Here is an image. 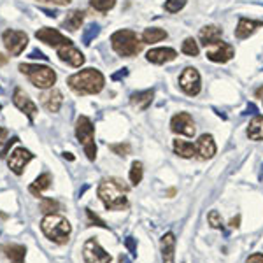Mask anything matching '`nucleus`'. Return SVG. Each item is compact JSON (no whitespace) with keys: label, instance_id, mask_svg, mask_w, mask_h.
<instances>
[{"label":"nucleus","instance_id":"15","mask_svg":"<svg viewBox=\"0 0 263 263\" xmlns=\"http://www.w3.org/2000/svg\"><path fill=\"white\" fill-rule=\"evenodd\" d=\"M58 58H60L62 62L69 63L70 67H81L84 63V54L76 48L72 42L58 48Z\"/></svg>","mask_w":263,"mask_h":263},{"label":"nucleus","instance_id":"2","mask_svg":"<svg viewBox=\"0 0 263 263\" xmlns=\"http://www.w3.org/2000/svg\"><path fill=\"white\" fill-rule=\"evenodd\" d=\"M69 88L78 95H97L102 91L105 84V78L100 70L97 69H84L69 78Z\"/></svg>","mask_w":263,"mask_h":263},{"label":"nucleus","instance_id":"14","mask_svg":"<svg viewBox=\"0 0 263 263\" xmlns=\"http://www.w3.org/2000/svg\"><path fill=\"white\" fill-rule=\"evenodd\" d=\"M12 102H14L16 107H18L20 111L28 118V120H30V121L35 120L37 105L33 104V100L23 90H21V88H16V90H14V95H12Z\"/></svg>","mask_w":263,"mask_h":263},{"label":"nucleus","instance_id":"26","mask_svg":"<svg viewBox=\"0 0 263 263\" xmlns=\"http://www.w3.org/2000/svg\"><path fill=\"white\" fill-rule=\"evenodd\" d=\"M83 21H84V11L74 9V11H70L69 14L65 16V20H63V27H65L67 30H70V32H76V30H79V28H81Z\"/></svg>","mask_w":263,"mask_h":263},{"label":"nucleus","instance_id":"43","mask_svg":"<svg viewBox=\"0 0 263 263\" xmlns=\"http://www.w3.org/2000/svg\"><path fill=\"white\" fill-rule=\"evenodd\" d=\"M246 263H263V254L261 253H254L246 260Z\"/></svg>","mask_w":263,"mask_h":263},{"label":"nucleus","instance_id":"25","mask_svg":"<svg viewBox=\"0 0 263 263\" xmlns=\"http://www.w3.org/2000/svg\"><path fill=\"white\" fill-rule=\"evenodd\" d=\"M172 147H174V153H176L177 156H181V158L190 160V158H193V156H197V147H195V144L192 142L176 139V141L172 142Z\"/></svg>","mask_w":263,"mask_h":263},{"label":"nucleus","instance_id":"5","mask_svg":"<svg viewBox=\"0 0 263 263\" xmlns=\"http://www.w3.org/2000/svg\"><path fill=\"white\" fill-rule=\"evenodd\" d=\"M18 70L27 76L28 81L39 90H49L57 83V72L48 65H35V63H20Z\"/></svg>","mask_w":263,"mask_h":263},{"label":"nucleus","instance_id":"17","mask_svg":"<svg viewBox=\"0 0 263 263\" xmlns=\"http://www.w3.org/2000/svg\"><path fill=\"white\" fill-rule=\"evenodd\" d=\"M41 104L48 112H58L62 107V104H63L62 91L57 90V88H49L48 91L41 95Z\"/></svg>","mask_w":263,"mask_h":263},{"label":"nucleus","instance_id":"1","mask_svg":"<svg viewBox=\"0 0 263 263\" xmlns=\"http://www.w3.org/2000/svg\"><path fill=\"white\" fill-rule=\"evenodd\" d=\"M128 190L130 186L125 184V181L118 177H109V179L100 181L97 193L107 211H123L128 207V198H126Z\"/></svg>","mask_w":263,"mask_h":263},{"label":"nucleus","instance_id":"38","mask_svg":"<svg viewBox=\"0 0 263 263\" xmlns=\"http://www.w3.org/2000/svg\"><path fill=\"white\" fill-rule=\"evenodd\" d=\"M18 141H20L18 137H12V139H9L6 146L2 147V151H0V158H7V155H9V149H11V147L14 146V144L18 142Z\"/></svg>","mask_w":263,"mask_h":263},{"label":"nucleus","instance_id":"22","mask_svg":"<svg viewBox=\"0 0 263 263\" xmlns=\"http://www.w3.org/2000/svg\"><path fill=\"white\" fill-rule=\"evenodd\" d=\"M223 37V28H219L218 25H205L202 28L200 33H198V39H200L202 46H211L214 44L216 41H219Z\"/></svg>","mask_w":263,"mask_h":263},{"label":"nucleus","instance_id":"33","mask_svg":"<svg viewBox=\"0 0 263 263\" xmlns=\"http://www.w3.org/2000/svg\"><path fill=\"white\" fill-rule=\"evenodd\" d=\"M186 2L188 0H165L163 9L167 12H179L181 9H184Z\"/></svg>","mask_w":263,"mask_h":263},{"label":"nucleus","instance_id":"32","mask_svg":"<svg viewBox=\"0 0 263 263\" xmlns=\"http://www.w3.org/2000/svg\"><path fill=\"white\" fill-rule=\"evenodd\" d=\"M91 7L99 12H107L116 6V0H90Z\"/></svg>","mask_w":263,"mask_h":263},{"label":"nucleus","instance_id":"27","mask_svg":"<svg viewBox=\"0 0 263 263\" xmlns=\"http://www.w3.org/2000/svg\"><path fill=\"white\" fill-rule=\"evenodd\" d=\"M168 33L163 30V28H158V27H149L142 32V42L144 44H156V42L167 39Z\"/></svg>","mask_w":263,"mask_h":263},{"label":"nucleus","instance_id":"28","mask_svg":"<svg viewBox=\"0 0 263 263\" xmlns=\"http://www.w3.org/2000/svg\"><path fill=\"white\" fill-rule=\"evenodd\" d=\"M246 134H248V137L251 139V141H256V142L263 141V116H254L253 120L249 121Z\"/></svg>","mask_w":263,"mask_h":263},{"label":"nucleus","instance_id":"11","mask_svg":"<svg viewBox=\"0 0 263 263\" xmlns=\"http://www.w3.org/2000/svg\"><path fill=\"white\" fill-rule=\"evenodd\" d=\"M33 160V153L25 149V147H16L11 151V155L7 156V165H9L11 172L16 176H21L25 172V167Z\"/></svg>","mask_w":263,"mask_h":263},{"label":"nucleus","instance_id":"12","mask_svg":"<svg viewBox=\"0 0 263 263\" xmlns=\"http://www.w3.org/2000/svg\"><path fill=\"white\" fill-rule=\"evenodd\" d=\"M171 130L174 134L184 135V137H193L197 126H195V121L190 112H177L171 120Z\"/></svg>","mask_w":263,"mask_h":263},{"label":"nucleus","instance_id":"46","mask_svg":"<svg viewBox=\"0 0 263 263\" xmlns=\"http://www.w3.org/2000/svg\"><path fill=\"white\" fill-rule=\"evenodd\" d=\"M4 54H0V63H6V58H2Z\"/></svg>","mask_w":263,"mask_h":263},{"label":"nucleus","instance_id":"34","mask_svg":"<svg viewBox=\"0 0 263 263\" xmlns=\"http://www.w3.org/2000/svg\"><path fill=\"white\" fill-rule=\"evenodd\" d=\"M99 32H100L99 25H90V27H88L86 30H84V33H83V42L86 46H90L91 41L95 39L97 35H99Z\"/></svg>","mask_w":263,"mask_h":263},{"label":"nucleus","instance_id":"36","mask_svg":"<svg viewBox=\"0 0 263 263\" xmlns=\"http://www.w3.org/2000/svg\"><path fill=\"white\" fill-rule=\"evenodd\" d=\"M111 151L118 156H128L132 153V146L128 142H121V144H111Z\"/></svg>","mask_w":263,"mask_h":263},{"label":"nucleus","instance_id":"16","mask_svg":"<svg viewBox=\"0 0 263 263\" xmlns=\"http://www.w3.org/2000/svg\"><path fill=\"white\" fill-rule=\"evenodd\" d=\"M177 58V51L172 48H153L146 53V60L155 65H163V63L174 62Z\"/></svg>","mask_w":263,"mask_h":263},{"label":"nucleus","instance_id":"35","mask_svg":"<svg viewBox=\"0 0 263 263\" xmlns=\"http://www.w3.org/2000/svg\"><path fill=\"white\" fill-rule=\"evenodd\" d=\"M207 223H209L213 228H216V230H221V228H223L221 214H219L218 211H211V213L207 214Z\"/></svg>","mask_w":263,"mask_h":263},{"label":"nucleus","instance_id":"23","mask_svg":"<svg viewBox=\"0 0 263 263\" xmlns=\"http://www.w3.org/2000/svg\"><path fill=\"white\" fill-rule=\"evenodd\" d=\"M153 99H155V90L135 91L130 95V104L134 105V107L141 109V111H146V109L153 104Z\"/></svg>","mask_w":263,"mask_h":263},{"label":"nucleus","instance_id":"8","mask_svg":"<svg viewBox=\"0 0 263 263\" xmlns=\"http://www.w3.org/2000/svg\"><path fill=\"white\" fill-rule=\"evenodd\" d=\"M179 88L186 95L197 97L202 90V79L200 74L195 67H186L179 76Z\"/></svg>","mask_w":263,"mask_h":263},{"label":"nucleus","instance_id":"40","mask_svg":"<svg viewBox=\"0 0 263 263\" xmlns=\"http://www.w3.org/2000/svg\"><path fill=\"white\" fill-rule=\"evenodd\" d=\"M7 137H9V132H7V128H4V126H0V151H2V147L9 141Z\"/></svg>","mask_w":263,"mask_h":263},{"label":"nucleus","instance_id":"10","mask_svg":"<svg viewBox=\"0 0 263 263\" xmlns=\"http://www.w3.org/2000/svg\"><path fill=\"white\" fill-rule=\"evenodd\" d=\"M83 258L86 263H111V254L105 251L97 239H88L83 246Z\"/></svg>","mask_w":263,"mask_h":263},{"label":"nucleus","instance_id":"9","mask_svg":"<svg viewBox=\"0 0 263 263\" xmlns=\"http://www.w3.org/2000/svg\"><path fill=\"white\" fill-rule=\"evenodd\" d=\"M205 57L214 63H227L235 57V49L232 44L224 42L223 39L216 41L214 44L207 46L205 48Z\"/></svg>","mask_w":263,"mask_h":263},{"label":"nucleus","instance_id":"24","mask_svg":"<svg viewBox=\"0 0 263 263\" xmlns=\"http://www.w3.org/2000/svg\"><path fill=\"white\" fill-rule=\"evenodd\" d=\"M51 182H53V177H51V174H41L39 177H37L35 181L32 182L30 186H28V192L32 195H35V197H41L42 193L46 192V190L51 188Z\"/></svg>","mask_w":263,"mask_h":263},{"label":"nucleus","instance_id":"45","mask_svg":"<svg viewBox=\"0 0 263 263\" xmlns=\"http://www.w3.org/2000/svg\"><path fill=\"white\" fill-rule=\"evenodd\" d=\"M63 158H67V160H74V155H72V153H63Z\"/></svg>","mask_w":263,"mask_h":263},{"label":"nucleus","instance_id":"13","mask_svg":"<svg viewBox=\"0 0 263 263\" xmlns=\"http://www.w3.org/2000/svg\"><path fill=\"white\" fill-rule=\"evenodd\" d=\"M35 39L51 46V48H57V49L63 44H69V42H72L70 39H67L62 32H58L57 28H51V27L39 28V30L35 32Z\"/></svg>","mask_w":263,"mask_h":263},{"label":"nucleus","instance_id":"6","mask_svg":"<svg viewBox=\"0 0 263 263\" xmlns=\"http://www.w3.org/2000/svg\"><path fill=\"white\" fill-rule=\"evenodd\" d=\"M76 137L81 142L84 155L90 162H95L97 158V144H95V126L88 116H79L76 121Z\"/></svg>","mask_w":263,"mask_h":263},{"label":"nucleus","instance_id":"47","mask_svg":"<svg viewBox=\"0 0 263 263\" xmlns=\"http://www.w3.org/2000/svg\"><path fill=\"white\" fill-rule=\"evenodd\" d=\"M0 111H2V104H0Z\"/></svg>","mask_w":263,"mask_h":263},{"label":"nucleus","instance_id":"29","mask_svg":"<svg viewBox=\"0 0 263 263\" xmlns=\"http://www.w3.org/2000/svg\"><path fill=\"white\" fill-rule=\"evenodd\" d=\"M39 209L44 216L46 214H57L58 211H62V205L57 200H53V198H41Z\"/></svg>","mask_w":263,"mask_h":263},{"label":"nucleus","instance_id":"39","mask_svg":"<svg viewBox=\"0 0 263 263\" xmlns=\"http://www.w3.org/2000/svg\"><path fill=\"white\" fill-rule=\"evenodd\" d=\"M125 246L128 248V251L134 254V256L137 254V242H135L134 237H126V239H125Z\"/></svg>","mask_w":263,"mask_h":263},{"label":"nucleus","instance_id":"37","mask_svg":"<svg viewBox=\"0 0 263 263\" xmlns=\"http://www.w3.org/2000/svg\"><path fill=\"white\" fill-rule=\"evenodd\" d=\"M86 211V216H88V221H90V224H97V227H102V228H107V224H105V221H102V219L97 216L95 213H93L91 209H84Z\"/></svg>","mask_w":263,"mask_h":263},{"label":"nucleus","instance_id":"31","mask_svg":"<svg viewBox=\"0 0 263 263\" xmlns=\"http://www.w3.org/2000/svg\"><path fill=\"white\" fill-rule=\"evenodd\" d=\"M142 176H144V167H142V163L135 160V162L132 163V167H130V182H132L134 186H137L139 182L142 181Z\"/></svg>","mask_w":263,"mask_h":263},{"label":"nucleus","instance_id":"7","mask_svg":"<svg viewBox=\"0 0 263 263\" xmlns=\"http://www.w3.org/2000/svg\"><path fill=\"white\" fill-rule=\"evenodd\" d=\"M2 42L11 57H20L28 44V35L21 30H6L2 33Z\"/></svg>","mask_w":263,"mask_h":263},{"label":"nucleus","instance_id":"20","mask_svg":"<svg viewBox=\"0 0 263 263\" xmlns=\"http://www.w3.org/2000/svg\"><path fill=\"white\" fill-rule=\"evenodd\" d=\"M160 248H162V261L174 263V258H176V235L172 232H167L160 239Z\"/></svg>","mask_w":263,"mask_h":263},{"label":"nucleus","instance_id":"49","mask_svg":"<svg viewBox=\"0 0 263 263\" xmlns=\"http://www.w3.org/2000/svg\"><path fill=\"white\" fill-rule=\"evenodd\" d=\"M261 177H263V172H261Z\"/></svg>","mask_w":263,"mask_h":263},{"label":"nucleus","instance_id":"18","mask_svg":"<svg viewBox=\"0 0 263 263\" xmlns=\"http://www.w3.org/2000/svg\"><path fill=\"white\" fill-rule=\"evenodd\" d=\"M195 147H197V156L200 160H211L216 155V142L213 135L209 134L200 135V139L195 144Z\"/></svg>","mask_w":263,"mask_h":263},{"label":"nucleus","instance_id":"4","mask_svg":"<svg viewBox=\"0 0 263 263\" xmlns=\"http://www.w3.org/2000/svg\"><path fill=\"white\" fill-rule=\"evenodd\" d=\"M111 46L120 57L132 58V57H137V54L141 53L144 42L139 39V35L134 30L123 28V30L114 32L111 35Z\"/></svg>","mask_w":263,"mask_h":263},{"label":"nucleus","instance_id":"19","mask_svg":"<svg viewBox=\"0 0 263 263\" xmlns=\"http://www.w3.org/2000/svg\"><path fill=\"white\" fill-rule=\"evenodd\" d=\"M0 251L11 263H25L27 258V248L23 244H2Z\"/></svg>","mask_w":263,"mask_h":263},{"label":"nucleus","instance_id":"48","mask_svg":"<svg viewBox=\"0 0 263 263\" xmlns=\"http://www.w3.org/2000/svg\"><path fill=\"white\" fill-rule=\"evenodd\" d=\"M0 93H2V88H0Z\"/></svg>","mask_w":263,"mask_h":263},{"label":"nucleus","instance_id":"3","mask_svg":"<svg viewBox=\"0 0 263 263\" xmlns=\"http://www.w3.org/2000/svg\"><path fill=\"white\" fill-rule=\"evenodd\" d=\"M41 230L54 244H67L72 233V224L69 219L60 214H46L41 221Z\"/></svg>","mask_w":263,"mask_h":263},{"label":"nucleus","instance_id":"21","mask_svg":"<svg viewBox=\"0 0 263 263\" xmlns=\"http://www.w3.org/2000/svg\"><path fill=\"white\" fill-rule=\"evenodd\" d=\"M263 25V21H256V20H248V18H240L239 23H237L235 28V37L237 39H248L249 35H253L254 32L258 30Z\"/></svg>","mask_w":263,"mask_h":263},{"label":"nucleus","instance_id":"44","mask_svg":"<svg viewBox=\"0 0 263 263\" xmlns=\"http://www.w3.org/2000/svg\"><path fill=\"white\" fill-rule=\"evenodd\" d=\"M239 223H240V216H235V218L230 219V227L232 228H239Z\"/></svg>","mask_w":263,"mask_h":263},{"label":"nucleus","instance_id":"41","mask_svg":"<svg viewBox=\"0 0 263 263\" xmlns=\"http://www.w3.org/2000/svg\"><path fill=\"white\" fill-rule=\"evenodd\" d=\"M28 58H32V60H48V57H46L42 51H39V49H33L30 54H28Z\"/></svg>","mask_w":263,"mask_h":263},{"label":"nucleus","instance_id":"30","mask_svg":"<svg viewBox=\"0 0 263 263\" xmlns=\"http://www.w3.org/2000/svg\"><path fill=\"white\" fill-rule=\"evenodd\" d=\"M181 51L184 54H188V57H197L200 53V46H198V42L193 37H188V39H184V42H182Z\"/></svg>","mask_w":263,"mask_h":263},{"label":"nucleus","instance_id":"42","mask_svg":"<svg viewBox=\"0 0 263 263\" xmlns=\"http://www.w3.org/2000/svg\"><path fill=\"white\" fill-rule=\"evenodd\" d=\"M37 2H42V4H54V6H69L72 0H37Z\"/></svg>","mask_w":263,"mask_h":263}]
</instances>
